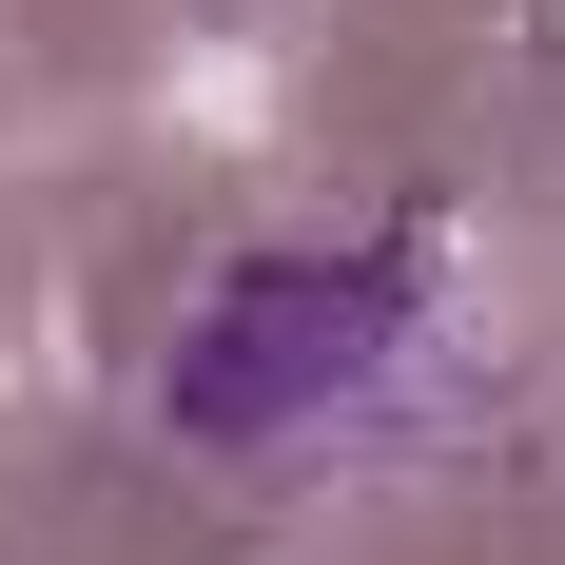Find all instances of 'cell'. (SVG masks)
I'll return each mask as SVG.
<instances>
[{
  "label": "cell",
  "mask_w": 565,
  "mask_h": 565,
  "mask_svg": "<svg viewBox=\"0 0 565 565\" xmlns=\"http://www.w3.org/2000/svg\"><path fill=\"white\" fill-rule=\"evenodd\" d=\"M449 351V274L429 234H312V254H234L157 351V429L175 449H332Z\"/></svg>",
  "instance_id": "1"
}]
</instances>
